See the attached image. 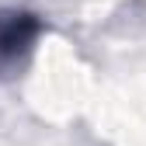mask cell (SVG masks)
Returning <instances> with one entry per match:
<instances>
[{
  "mask_svg": "<svg viewBox=\"0 0 146 146\" xmlns=\"http://www.w3.org/2000/svg\"><path fill=\"white\" fill-rule=\"evenodd\" d=\"M45 35V17L28 7H0V80H14L28 70Z\"/></svg>",
  "mask_w": 146,
  "mask_h": 146,
  "instance_id": "6da1fadb",
  "label": "cell"
}]
</instances>
